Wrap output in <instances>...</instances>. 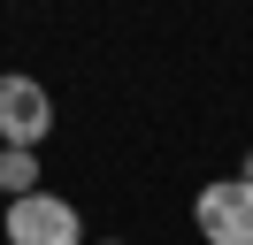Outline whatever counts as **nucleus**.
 <instances>
[{
	"label": "nucleus",
	"mask_w": 253,
	"mask_h": 245,
	"mask_svg": "<svg viewBox=\"0 0 253 245\" xmlns=\"http://www.w3.org/2000/svg\"><path fill=\"white\" fill-rule=\"evenodd\" d=\"M192 222H200V238H207V245H253V184H238V176L200 184Z\"/></svg>",
	"instance_id": "1"
},
{
	"label": "nucleus",
	"mask_w": 253,
	"mask_h": 245,
	"mask_svg": "<svg viewBox=\"0 0 253 245\" xmlns=\"http://www.w3.org/2000/svg\"><path fill=\"white\" fill-rule=\"evenodd\" d=\"M54 130V100L39 77H0V146L39 153V138Z\"/></svg>",
	"instance_id": "2"
},
{
	"label": "nucleus",
	"mask_w": 253,
	"mask_h": 245,
	"mask_svg": "<svg viewBox=\"0 0 253 245\" xmlns=\"http://www.w3.org/2000/svg\"><path fill=\"white\" fill-rule=\"evenodd\" d=\"M8 245H84L77 207H69V199H54V192L8 199Z\"/></svg>",
	"instance_id": "3"
},
{
	"label": "nucleus",
	"mask_w": 253,
	"mask_h": 245,
	"mask_svg": "<svg viewBox=\"0 0 253 245\" xmlns=\"http://www.w3.org/2000/svg\"><path fill=\"white\" fill-rule=\"evenodd\" d=\"M0 192H8V199H31V192H39V153L0 146Z\"/></svg>",
	"instance_id": "4"
},
{
	"label": "nucleus",
	"mask_w": 253,
	"mask_h": 245,
	"mask_svg": "<svg viewBox=\"0 0 253 245\" xmlns=\"http://www.w3.org/2000/svg\"><path fill=\"white\" fill-rule=\"evenodd\" d=\"M238 184H253V153H246V168H238Z\"/></svg>",
	"instance_id": "5"
},
{
	"label": "nucleus",
	"mask_w": 253,
	"mask_h": 245,
	"mask_svg": "<svg viewBox=\"0 0 253 245\" xmlns=\"http://www.w3.org/2000/svg\"><path fill=\"white\" fill-rule=\"evenodd\" d=\"M108 245H123V238H108Z\"/></svg>",
	"instance_id": "6"
}]
</instances>
